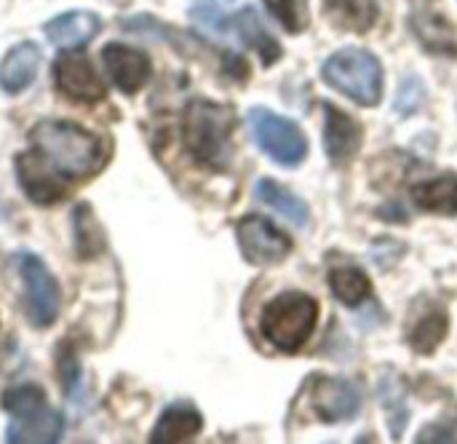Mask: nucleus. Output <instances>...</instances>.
Listing matches in <instances>:
<instances>
[{"mask_svg": "<svg viewBox=\"0 0 457 444\" xmlns=\"http://www.w3.org/2000/svg\"><path fill=\"white\" fill-rule=\"evenodd\" d=\"M29 142L59 174L70 180L91 177L104 166L102 142L70 121H40L32 126Z\"/></svg>", "mask_w": 457, "mask_h": 444, "instance_id": "nucleus-1", "label": "nucleus"}, {"mask_svg": "<svg viewBox=\"0 0 457 444\" xmlns=\"http://www.w3.org/2000/svg\"><path fill=\"white\" fill-rule=\"evenodd\" d=\"M233 129H236L233 110L220 102L193 99L185 107V115H182L185 147L198 163L209 169H225L230 163Z\"/></svg>", "mask_w": 457, "mask_h": 444, "instance_id": "nucleus-2", "label": "nucleus"}, {"mask_svg": "<svg viewBox=\"0 0 457 444\" xmlns=\"http://www.w3.org/2000/svg\"><path fill=\"white\" fill-rule=\"evenodd\" d=\"M316 322H319V306L311 295L284 292L265 306L260 316V332L273 348L284 354H295L308 343Z\"/></svg>", "mask_w": 457, "mask_h": 444, "instance_id": "nucleus-3", "label": "nucleus"}, {"mask_svg": "<svg viewBox=\"0 0 457 444\" xmlns=\"http://www.w3.org/2000/svg\"><path fill=\"white\" fill-rule=\"evenodd\" d=\"M321 78L361 107H375L383 99L380 59L364 48H340L324 62Z\"/></svg>", "mask_w": 457, "mask_h": 444, "instance_id": "nucleus-4", "label": "nucleus"}, {"mask_svg": "<svg viewBox=\"0 0 457 444\" xmlns=\"http://www.w3.org/2000/svg\"><path fill=\"white\" fill-rule=\"evenodd\" d=\"M249 129H252V139L257 142L260 150H265L276 163L281 166H300L308 155V142L303 137V131L262 107L249 110Z\"/></svg>", "mask_w": 457, "mask_h": 444, "instance_id": "nucleus-5", "label": "nucleus"}, {"mask_svg": "<svg viewBox=\"0 0 457 444\" xmlns=\"http://www.w3.org/2000/svg\"><path fill=\"white\" fill-rule=\"evenodd\" d=\"M19 271H21V281H24L29 322L35 327H48L59 316V306H62V292H59L56 279L35 255H21Z\"/></svg>", "mask_w": 457, "mask_h": 444, "instance_id": "nucleus-6", "label": "nucleus"}, {"mask_svg": "<svg viewBox=\"0 0 457 444\" xmlns=\"http://www.w3.org/2000/svg\"><path fill=\"white\" fill-rule=\"evenodd\" d=\"M236 236H238L241 255L252 265H276L292 252L289 236L281 233L270 220L257 217V214H249V217L238 220Z\"/></svg>", "mask_w": 457, "mask_h": 444, "instance_id": "nucleus-7", "label": "nucleus"}, {"mask_svg": "<svg viewBox=\"0 0 457 444\" xmlns=\"http://www.w3.org/2000/svg\"><path fill=\"white\" fill-rule=\"evenodd\" d=\"M311 410L327 423L351 421L361 410V391L343 378H313Z\"/></svg>", "mask_w": 457, "mask_h": 444, "instance_id": "nucleus-8", "label": "nucleus"}, {"mask_svg": "<svg viewBox=\"0 0 457 444\" xmlns=\"http://www.w3.org/2000/svg\"><path fill=\"white\" fill-rule=\"evenodd\" d=\"M54 80L59 91H64L75 102H99L104 96V83L99 72L91 67L88 56L75 54V48L64 51L54 62Z\"/></svg>", "mask_w": 457, "mask_h": 444, "instance_id": "nucleus-9", "label": "nucleus"}, {"mask_svg": "<svg viewBox=\"0 0 457 444\" xmlns=\"http://www.w3.org/2000/svg\"><path fill=\"white\" fill-rule=\"evenodd\" d=\"M64 431V418L48 402L24 410L19 415H11V423L5 429V440L11 444H51L59 442Z\"/></svg>", "mask_w": 457, "mask_h": 444, "instance_id": "nucleus-10", "label": "nucleus"}, {"mask_svg": "<svg viewBox=\"0 0 457 444\" xmlns=\"http://www.w3.org/2000/svg\"><path fill=\"white\" fill-rule=\"evenodd\" d=\"M450 332V316L442 303H418L410 311L407 322V343L412 351L431 356L447 338Z\"/></svg>", "mask_w": 457, "mask_h": 444, "instance_id": "nucleus-11", "label": "nucleus"}, {"mask_svg": "<svg viewBox=\"0 0 457 444\" xmlns=\"http://www.w3.org/2000/svg\"><path fill=\"white\" fill-rule=\"evenodd\" d=\"M16 172H19L24 193L35 204H54L64 196L62 174L40 153H21L16 158Z\"/></svg>", "mask_w": 457, "mask_h": 444, "instance_id": "nucleus-12", "label": "nucleus"}, {"mask_svg": "<svg viewBox=\"0 0 457 444\" xmlns=\"http://www.w3.org/2000/svg\"><path fill=\"white\" fill-rule=\"evenodd\" d=\"M102 62L107 67V75L112 78V83L123 91V94H134L139 91L147 78H150V59L147 54L120 46V43H110L102 51Z\"/></svg>", "mask_w": 457, "mask_h": 444, "instance_id": "nucleus-13", "label": "nucleus"}, {"mask_svg": "<svg viewBox=\"0 0 457 444\" xmlns=\"http://www.w3.org/2000/svg\"><path fill=\"white\" fill-rule=\"evenodd\" d=\"M324 110H327L324 147H327V155L332 158V163L343 166L361 147V126L335 105H324Z\"/></svg>", "mask_w": 457, "mask_h": 444, "instance_id": "nucleus-14", "label": "nucleus"}, {"mask_svg": "<svg viewBox=\"0 0 457 444\" xmlns=\"http://www.w3.org/2000/svg\"><path fill=\"white\" fill-rule=\"evenodd\" d=\"M102 29V21L96 13L91 11H70V13H62L56 19H51L46 24V38L64 48V51H72V48H80L86 43H91Z\"/></svg>", "mask_w": 457, "mask_h": 444, "instance_id": "nucleus-15", "label": "nucleus"}, {"mask_svg": "<svg viewBox=\"0 0 457 444\" xmlns=\"http://www.w3.org/2000/svg\"><path fill=\"white\" fill-rule=\"evenodd\" d=\"M412 35L420 40V46L428 54H442V56H457V32L455 27L442 16L428 8H418L410 16Z\"/></svg>", "mask_w": 457, "mask_h": 444, "instance_id": "nucleus-16", "label": "nucleus"}, {"mask_svg": "<svg viewBox=\"0 0 457 444\" xmlns=\"http://www.w3.org/2000/svg\"><path fill=\"white\" fill-rule=\"evenodd\" d=\"M37 67H40V48L35 43L13 46L0 62V88L5 94L24 91L35 80Z\"/></svg>", "mask_w": 457, "mask_h": 444, "instance_id": "nucleus-17", "label": "nucleus"}, {"mask_svg": "<svg viewBox=\"0 0 457 444\" xmlns=\"http://www.w3.org/2000/svg\"><path fill=\"white\" fill-rule=\"evenodd\" d=\"M204 429V418L195 407L190 405H171L163 410V415L158 418L155 429H153V444H179L190 442L201 434Z\"/></svg>", "mask_w": 457, "mask_h": 444, "instance_id": "nucleus-18", "label": "nucleus"}, {"mask_svg": "<svg viewBox=\"0 0 457 444\" xmlns=\"http://www.w3.org/2000/svg\"><path fill=\"white\" fill-rule=\"evenodd\" d=\"M228 27H230L249 48H254V51L260 54L262 64H273V62L281 59V46H278V40L265 29V24L260 21L257 11H254L252 5H244L238 13H233V16L228 19Z\"/></svg>", "mask_w": 457, "mask_h": 444, "instance_id": "nucleus-19", "label": "nucleus"}, {"mask_svg": "<svg viewBox=\"0 0 457 444\" xmlns=\"http://www.w3.org/2000/svg\"><path fill=\"white\" fill-rule=\"evenodd\" d=\"M324 16L345 32H367L378 21L375 0H324Z\"/></svg>", "mask_w": 457, "mask_h": 444, "instance_id": "nucleus-20", "label": "nucleus"}, {"mask_svg": "<svg viewBox=\"0 0 457 444\" xmlns=\"http://www.w3.org/2000/svg\"><path fill=\"white\" fill-rule=\"evenodd\" d=\"M412 201L423 212L431 214H457V177L455 174H442L436 180L418 182L412 188Z\"/></svg>", "mask_w": 457, "mask_h": 444, "instance_id": "nucleus-21", "label": "nucleus"}, {"mask_svg": "<svg viewBox=\"0 0 457 444\" xmlns=\"http://www.w3.org/2000/svg\"><path fill=\"white\" fill-rule=\"evenodd\" d=\"M254 193H257V198H260L262 204L273 206V209H276L278 214H284L292 225H297V228H305V225H308V220H311L308 206H305L292 190H287L284 185H278L276 180H260L257 188H254Z\"/></svg>", "mask_w": 457, "mask_h": 444, "instance_id": "nucleus-22", "label": "nucleus"}, {"mask_svg": "<svg viewBox=\"0 0 457 444\" xmlns=\"http://www.w3.org/2000/svg\"><path fill=\"white\" fill-rule=\"evenodd\" d=\"M329 287L335 297L345 306H361L372 295V284L364 271L359 268H335L329 273Z\"/></svg>", "mask_w": 457, "mask_h": 444, "instance_id": "nucleus-23", "label": "nucleus"}, {"mask_svg": "<svg viewBox=\"0 0 457 444\" xmlns=\"http://www.w3.org/2000/svg\"><path fill=\"white\" fill-rule=\"evenodd\" d=\"M270 11V16L292 35L303 32L308 27V8L305 0H262Z\"/></svg>", "mask_w": 457, "mask_h": 444, "instance_id": "nucleus-24", "label": "nucleus"}, {"mask_svg": "<svg viewBox=\"0 0 457 444\" xmlns=\"http://www.w3.org/2000/svg\"><path fill=\"white\" fill-rule=\"evenodd\" d=\"M43 402H46V394L35 386H19V389H11L3 394V410L8 415H19V413L32 410Z\"/></svg>", "mask_w": 457, "mask_h": 444, "instance_id": "nucleus-25", "label": "nucleus"}, {"mask_svg": "<svg viewBox=\"0 0 457 444\" xmlns=\"http://www.w3.org/2000/svg\"><path fill=\"white\" fill-rule=\"evenodd\" d=\"M423 99H426L423 83L418 78H407L404 86H402V91H399V96H396V107H399L402 115H412L423 105Z\"/></svg>", "mask_w": 457, "mask_h": 444, "instance_id": "nucleus-26", "label": "nucleus"}]
</instances>
